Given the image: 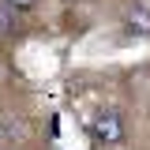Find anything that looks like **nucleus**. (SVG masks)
<instances>
[{"mask_svg":"<svg viewBox=\"0 0 150 150\" xmlns=\"http://www.w3.org/2000/svg\"><path fill=\"white\" fill-rule=\"evenodd\" d=\"M90 131H94V139H101V143H120V139H124V120H120V112L105 109V112L94 116Z\"/></svg>","mask_w":150,"mask_h":150,"instance_id":"nucleus-1","label":"nucleus"},{"mask_svg":"<svg viewBox=\"0 0 150 150\" xmlns=\"http://www.w3.org/2000/svg\"><path fill=\"white\" fill-rule=\"evenodd\" d=\"M124 23H128L135 34L146 38V34H150V8H146V4H131L128 11H124Z\"/></svg>","mask_w":150,"mask_h":150,"instance_id":"nucleus-2","label":"nucleus"},{"mask_svg":"<svg viewBox=\"0 0 150 150\" xmlns=\"http://www.w3.org/2000/svg\"><path fill=\"white\" fill-rule=\"evenodd\" d=\"M15 30H19V11L8 0H0V38H15Z\"/></svg>","mask_w":150,"mask_h":150,"instance_id":"nucleus-3","label":"nucleus"},{"mask_svg":"<svg viewBox=\"0 0 150 150\" xmlns=\"http://www.w3.org/2000/svg\"><path fill=\"white\" fill-rule=\"evenodd\" d=\"M26 131H23V124L19 120H11V116H0V146H11V143H19Z\"/></svg>","mask_w":150,"mask_h":150,"instance_id":"nucleus-4","label":"nucleus"},{"mask_svg":"<svg viewBox=\"0 0 150 150\" xmlns=\"http://www.w3.org/2000/svg\"><path fill=\"white\" fill-rule=\"evenodd\" d=\"M8 4H11V8H15V11H26V8H34L38 0H8Z\"/></svg>","mask_w":150,"mask_h":150,"instance_id":"nucleus-5","label":"nucleus"}]
</instances>
